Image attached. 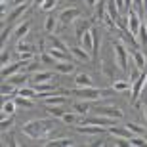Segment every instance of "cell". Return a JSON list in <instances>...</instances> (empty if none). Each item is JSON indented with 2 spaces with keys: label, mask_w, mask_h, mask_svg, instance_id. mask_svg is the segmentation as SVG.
I'll return each instance as SVG.
<instances>
[{
  "label": "cell",
  "mask_w": 147,
  "mask_h": 147,
  "mask_svg": "<svg viewBox=\"0 0 147 147\" xmlns=\"http://www.w3.org/2000/svg\"><path fill=\"white\" fill-rule=\"evenodd\" d=\"M50 128H54V120H31L23 126V134L31 140H40Z\"/></svg>",
  "instance_id": "6da1fadb"
},
{
  "label": "cell",
  "mask_w": 147,
  "mask_h": 147,
  "mask_svg": "<svg viewBox=\"0 0 147 147\" xmlns=\"http://www.w3.org/2000/svg\"><path fill=\"white\" fill-rule=\"evenodd\" d=\"M115 57H117V65L122 73H128L130 71V65H128V61H130V52L126 48V44L122 42H115Z\"/></svg>",
  "instance_id": "7a4b0ae2"
},
{
  "label": "cell",
  "mask_w": 147,
  "mask_h": 147,
  "mask_svg": "<svg viewBox=\"0 0 147 147\" xmlns=\"http://www.w3.org/2000/svg\"><path fill=\"white\" fill-rule=\"evenodd\" d=\"M71 94H73V96H78L80 99H86V101L103 98V90H96L94 86H88V88H78V86H76Z\"/></svg>",
  "instance_id": "3957f363"
},
{
  "label": "cell",
  "mask_w": 147,
  "mask_h": 147,
  "mask_svg": "<svg viewBox=\"0 0 147 147\" xmlns=\"http://www.w3.org/2000/svg\"><path fill=\"white\" fill-rule=\"evenodd\" d=\"M94 111H96V115H103V117H109V119H117V120L124 119V113L117 107H111V105H98Z\"/></svg>",
  "instance_id": "277c9868"
},
{
  "label": "cell",
  "mask_w": 147,
  "mask_h": 147,
  "mask_svg": "<svg viewBox=\"0 0 147 147\" xmlns=\"http://www.w3.org/2000/svg\"><path fill=\"white\" fill-rule=\"evenodd\" d=\"M29 61H16V63H8V65H4L2 67V76H4V78H10L11 75H16V73H19V69H21V67H25L27 65Z\"/></svg>",
  "instance_id": "5b68a950"
},
{
  "label": "cell",
  "mask_w": 147,
  "mask_h": 147,
  "mask_svg": "<svg viewBox=\"0 0 147 147\" xmlns=\"http://www.w3.org/2000/svg\"><path fill=\"white\" fill-rule=\"evenodd\" d=\"M126 19H128V29H130L134 34H138V29H140V25H142V21H140V16H138L136 10H128L126 11Z\"/></svg>",
  "instance_id": "8992f818"
},
{
  "label": "cell",
  "mask_w": 147,
  "mask_h": 147,
  "mask_svg": "<svg viewBox=\"0 0 147 147\" xmlns=\"http://www.w3.org/2000/svg\"><path fill=\"white\" fill-rule=\"evenodd\" d=\"M78 16H80V11L76 10V8H67V10L61 11V16L57 17L63 25H69V23H73L75 19H78Z\"/></svg>",
  "instance_id": "52a82bcc"
},
{
  "label": "cell",
  "mask_w": 147,
  "mask_h": 147,
  "mask_svg": "<svg viewBox=\"0 0 147 147\" xmlns=\"http://www.w3.org/2000/svg\"><path fill=\"white\" fill-rule=\"evenodd\" d=\"M145 84H147V75H145V73H142V76H140V78L134 82V86H132V101H136V99L142 96Z\"/></svg>",
  "instance_id": "ba28073f"
},
{
  "label": "cell",
  "mask_w": 147,
  "mask_h": 147,
  "mask_svg": "<svg viewBox=\"0 0 147 147\" xmlns=\"http://www.w3.org/2000/svg\"><path fill=\"white\" fill-rule=\"evenodd\" d=\"M76 130L80 134H86V136H98V134H103V126H98V124H82V126H76Z\"/></svg>",
  "instance_id": "9c48e42d"
},
{
  "label": "cell",
  "mask_w": 147,
  "mask_h": 147,
  "mask_svg": "<svg viewBox=\"0 0 147 147\" xmlns=\"http://www.w3.org/2000/svg\"><path fill=\"white\" fill-rule=\"evenodd\" d=\"M55 71L57 73H63V75H71L75 73V63L73 61H55Z\"/></svg>",
  "instance_id": "30bf717a"
},
{
  "label": "cell",
  "mask_w": 147,
  "mask_h": 147,
  "mask_svg": "<svg viewBox=\"0 0 147 147\" xmlns=\"http://www.w3.org/2000/svg\"><path fill=\"white\" fill-rule=\"evenodd\" d=\"M75 84L78 88H88V86H94V80H92V76L86 75V73H78L75 76Z\"/></svg>",
  "instance_id": "8fae6325"
},
{
  "label": "cell",
  "mask_w": 147,
  "mask_h": 147,
  "mask_svg": "<svg viewBox=\"0 0 147 147\" xmlns=\"http://www.w3.org/2000/svg\"><path fill=\"white\" fill-rule=\"evenodd\" d=\"M109 132L113 134V136H117V138H126V140H130V138L134 136V132H132L128 126H126V128H120V126H111Z\"/></svg>",
  "instance_id": "7c38bea8"
},
{
  "label": "cell",
  "mask_w": 147,
  "mask_h": 147,
  "mask_svg": "<svg viewBox=\"0 0 147 147\" xmlns=\"http://www.w3.org/2000/svg\"><path fill=\"white\" fill-rule=\"evenodd\" d=\"M90 19H78L76 21V25H75V31H76V38L80 40L82 38V34L86 33V31H90Z\"/></svg>",
  "instance_id": "4fadbf2b"
},
{
  "label": "cell",
  "mask_w": 147,
  "mask_h": 147,
  "mask_svg": "<svg viewBox=\"0 0 147 147\" xmlns=\"http://www.w3.org/2000/svg\"><path fill=\"white\" fill-rule=\"evenodd\" d=\"M69 52H71V54L75 55L78 61H90V59H92V55L88 54L84 48H78V46H73V48H69Z\"/></svg>",
  "instance_id": "5bb4252c"
},
{
  "label": "cell",
  "mask_w": 147,
  "mask_h": 147,
  "mask_svg": "<svg viewBox=\"0 0 147 147\" xmlns=\"http://www.w3.org/2000/svg\"><path fill=\"white\" fill-rule=\"evenodd\" d=\"M132 61H134V65L136 67H140V69H145V65H147V59H145V55L140 52V50H132Z\"/></svg>",
  "instance_id": "9a60e30c"
},
{
  "label": "cell",
  "mask_w": 147,
  "mask_h": 147,
  "mask_svg": "<svg viewBox=\"0 0 147 147\" xmlns=\"http://www.w3.org/2000/svg\"><path fill=\"white\" fill-rule=\"evenodd\" d=\"M44 145H52V147H71L75 145V142L73 140H69V138H59V140H48V142H42Z\"/></svg>",
  "instance_id": "2e32d148"
},
{
  "label": "cell",
  "mask_w": 147,
  "mask_h": 147,
  "mask_svg": "<svg viewBox=\"0 0 147 147\" xmlns=\"http://www.w3.org/2000/svg\"><path fill=\"white\" fill-rule=\"evenodd\" d=\"M44 103L48 105H65L67 103V98H63V96H57V94H50L48 98H44Z\"/></svg>",
  "instance_id": "e0dca14e"
},
{
  "label": "cell",
  "mask_w": 147,
  "mask_h": 147,
  "mask_svg": "<svg viewBox=\"0 0 147 147\" xmlns=\"http://www.w3.org/2000/svg\"><path fill=\"white\" fill-rule=\"evenodd\" d=\"M25 11H27V4H19V6H16V10H13L10 16H8V21L13 23L16 19H19V17H21Z\"/></svg>",
  "instance_id": "ac0fdd59"
},
{
  "label": "cell",
  "mask_w": 147,
  "mask_h": 147,
  "mask_svg": "<svg viewBox=\"0 0 147 147\" xmlns=\"http://www.w3.org/2000/svg\"><path fill=\"white\" fill-rule=\"evenodd\" d=\"M46 80H54V76H52V73H50V71H38V73H34V76H33L34 84H40V82H46Z\"/></svg>",
  "instance_id": "d6986e66"
},
{
  "label": "cell",
  "mask_w": 147,
  "mask_h": 147,
  "mask_svg": "<svg viewBox=\"0 0 147 147\" xmlns=\"http://www.w3.org/2000/svg\"><path fill=\"white\" fill-rule=\"evenodd\" d=\"M13 99H16V103L19 105V107H25V109H34V103H33V99H31V98H23V96H19V94H17Z\"/></svg>",
  "instance_id": "ffe728a7"
},
{
  "label": "cell",
  "mask_w": 147,
  "mask_h": 147,
  "mask_svg": "<svg viewBox=\"0 0 147 147\" xmlns=\"http://www.w3.org/2000/svg\"><path fill=\"white\" fill-rule=\"evenodd\" d=\"M48 52H50V55H52V57H54L55 61H69V55H67V52H63V50L50 48Z\"/></svg>",
  "instance_id": "44dd1931"
},
{
  "label": "cell",
  "mask_w": 147,
  "mask_h": 147,
  "mask_svg": "<svg viewBox=\"0 0 147 147\" xmlns=\"http://www.w3.org/2000/svg\"><path fill=\"white\" fill-rule=\"evenodd\" d=\"M29 29H31V23H29V21H23L21 25H17V27H16V31H13V33H16L17 38H23V36H27V34H29Z\"/></svg>",
  "instance_id": "7402d4cb"
},
{
  "label": "cell",
  "mask_w": 147,
  "mask_h": 147,
  "mask_svg": "<svg viewBox=\"0 0 147 147\" xmlns=\"http://www.w3.org/2000/svg\"><path fill=\"white\" fill-rule=\"evenodd\" d=\"M8 80H10L13 86L21 88V86H25V82H27V75H19V73H16V75H11Z\"/></svg>",
  "instance_id": "603a6c76"
},
{
  "label": "cell",
  "mask_w": 147,
  "mask_h": 147,
  "mask_svg": "<svg viewBox=\"0 0 147 147\" xmlns=\"http://www.w3.org/2000/svg\"><path fill=\"white\" fill-rule=\"evenodd\" d=\"M48 44H50V48H57V50H63V52H67V46L61 42L57 36H54L52 33H50V36H48Z\"/></svg>",
  "instance_id": "cb8c5ba5"
},
{
  "label": "cell",
  "mask_w": 147,
  "mask_h": 147,
  "mask_svg": "<svg viewBox=\"0 0 147 147\" xmlns=\"http://www.w3.org/2000/svg\"><path fill=\"white\" fill-rule=\"evenodd\" d=\"M136 38H138V42H140V46H145V44H147V27H145V23L140 25Z\"/></svg>",
  "instance_id": "d4e9b609"
},
{
  "label": "cell",
  "mask_w": 147,
  "mask_h": 147,
  "mask_svg": "<svg viewBox=\"0 0 147 147\" xmlns=\"http://www.w3.org/2000/svg\"><path fill=\"white\" fill-rule=\"evenodd\" d=\"M17 52H34V46L29 40H25V36L19 38V42H17Z\"/></svg>",
  "instance_id": "484cf974"
},
{
  "label": "cell",
  "mask_w": 147,
  "mask_h": 147,
  "mask_svg": "<svg viewBox=\"0 0 147 147\" xmlns=\"http://www.w3.org/2000/svg\"><path fill=\"white\" fill-rule=\"evenodd\" d=\"M17 94H19V96H23V98H31V99H36V90H34V88L21 86L19 90H17Z\"/></svg>",
  "instance_id": "4316f807"
},
{
  "label": "cell",
  "mask_w": 147,
  "mask_h": 147,
  "mask_svg": "<svg viewBox=\"0 0 147 147\" xmlns=\"http://www.w3.org/2000/svg\"><path fill=\"white\" fill-rule=\"evenodd\" d=\"M55 27H57V19L52 16L46 17V21H44V29H46V33H54Z\"/></svg>",
  "instance_id": "83f0119b"
},
{
  "label": "cell",
  "mask_w": 147,
  "mask_h": 147,
  "mask_svg": "<svg viewBox=\"0 0 147 147\" xmlns=\"http://www.w3.org/2000/svg\"><path fill=\"white\" fill-rule=\"evenodd\" d=\"M40 61H42V65H55V59L50 55L48 50H40Z\"/></svg>",
  "instance_id": "f1b7e54d"
},
{
  "label": "cell",
  "mask_w": 147,
  "mask_h": 147,
  "mask_svg": "<svg viewBox=\"0 0 147 147\" xmlns=\"http://www.w3.org/2000/svg\"><path fill=\"white\" fill-rule=\"evenodd\" d=\"M73 109H75V113H78V115H84V113H88V109H90V105L86 103V99H82V101H76V103L73 105Z\"/></svg>",
  "instance_id": "f546056e"
},
{
  "label": "cell",
  "mask_w": 147,
  "mask_h": 147,
  "mask_svg": "<svg viewBox=\"0 0 147 147\" xmlns=\"http://www.w3.org/2000/svg\"><path fill=\"white\" fill-rule=\"evenodd\" d=\"M54 86H55V82L46 80V82H40V84H34V90H36V92H50Z\"/></svg>",
  "instance_id": "4dcf8cb0"
},
{
  "label": "cell",
  "mask_w": 147,
  "mask_h": 147,
  "mask_svg": "<svg viewBox=\"0 0 147 147\" xmlns=\"http://www.w3.org/2000/svg\"><path fill=\"white\" fill-rule=\"evenodd\" d=\"M40 63H42L40 59H38V61L36 59H31L27 65H25V71H27V73H38V71H40Z\"/></svg>",
  "instance_id": "1f68e13d"
},
{
  "label": "cell",
  "mask_w": 147,
  "mask_h": 147,
  "mask_svg": "<svg viewBox=\"0 0 147 147\" xmlns=\"http://www.w3.org/2000/svg\"><path fill=\"white\" fill-rule=\"evenodd\" d=\"M113 90L115 92H126V90H130V82L117 80V82H113Z\"/></svg>",
  "instance_id": "d6a6232c"
},
{
  "label": "cell",
  "mask_w": 147,
  "mask_h": 147,
  "mask_svg": "<svg viewBox=\"0 0 147 147\" xmlns=\"http://www.w3.org/2000/svg\"><path fill=\"white\" fill-rule=\"evenodd\" d=\"M128 128H130L132 132H134V134H138V136H143V138H147V130L145 128H142V126H138L136 122H128Z\"/></svg>",
  "instance_id": "836d02e7"
},
{
  "label": "cell",
  "mask_w": 147,
  "mask_h": 147,
  "mask_svg": "<svg viewBox=\"0 0 147 147\" xmlns=\"http://www.w3.org/2000/svg\"><path fill=\"white\" fill-rule=\"evenodd\" d=\"M61 120L65 122V124H75L76 120H78V113H63V117H61Z\"/></svg>",
  "instance_id": "e575fe53"
},
{
  "label": "cell",
  "mask_w": 147,
  "mask_h": 147,
  "mask_svg": "<svg viewBox=\"0 0 147 147\" xmlns=\"http://www.w3.org/2000/svg\"><path fill=\"white\" fill-rule=\"evenodd\" d=\"M16 88L17 86H13L10 80H4V84H2V96H11V94L16 92Z\"/></svg>",
  "instance_id": "d590c367"
},
{
  "label": "cell",
  "mask_w": 147,
  "mask_h": 147,
  "mask_svg": "<svg viewBox=\"0 0 147 147\" xmlns=\"http://www.w3.org/2000/svg\"><path fill=\"white\" fill-rule=\"evenodd\" d=\"M11 122H13V115L2 117V122H0V126H2V132H6V130H8V128L11 126Z\"/></svg>",
  "instance_id": "8d00e7d4"
},
{
  "label": "cell",
  "mask_w": 147,
  "mask_h": 147,
  "mask_svg": "<svg viewBox=\"0 0 147 147\" xmlns=\"http://www.w3.org/2000/svg\"><path fill=\"white\" fill-rule=\"evenodd\" d=\"M48 113L50 115H54V117H63V113H65V111L61 109V105H50V109H48Z\"/></svg>",
  "instance_id": "74e56055"
},
{
  "label": "cell",
  "mask_w": 147,
  "mask_h": 147,
  "mask_svg": "<svg viewBox=\"0 0 147 147\" xmlns=\"http://www.w3.org/2000/svg\"><path fill=\"white\" fill-rule=\"evenodd\" d=\"M55 6H57V0H46V2H44L42 6H40V8H42L44 11H52L55 8Z\"/></svg>",
  "instance_id": "f35d334b"
},
{
  "label": "cell",
  "mask_w": 147,
  "mask_h": 147,
  "mask_svg": "<svg viewBox=\"0 0 147 147\" xmlns=\"http://www.w3.org/2000/svg\"><path fill=\"white\" fill-rule=\"evenodd\" d=\"M115 4H117V8H119L120 13H126V11H128V6H126L124 0H115Z\"/></svg>",
  "instance_id": "ab89813d"
},
{
  "label": "cell",
  "mask_w": 147,
  "mask_h": 147,
  "mask_svg": "<svg viewBox=\"0 0 147 147\" xmlns=\"http://www.w3.org/2000/svg\"><path fill=\"white\" fill-rule=\"evenodd\" d=\"M19 59L21 61H31L33 59V52H19Z\"/></svg>",
  "instance_id": "60d3db41"
},
{
  "label": "cell",
  "mask_w": 147,
  "mask_h": 147,
  "mask_svg": "<svg viewBox=\"0 0 147 147\" xmlns=\"http://www.w3.org/2000/svg\"><path fill=\"white\" fill-rule=\"evenodd\" d=\"M13 143H16V142H13V138H11V136H6V134L2 136V145H13Z\"/></svg>",
  "instance_id": "b9f144b4"
},
{
  "label": "cell",
  "mask_w": 147,
  "mask_h": 147,
  "mask_svg": "<svg viewBox=\"0 0 147 147\" xmlns=\"http://www.w3.org/2000/svg\"><path fill=\"white\" fill-rule=\"evenodd\" d=\"M8 61H10V54H8V52H2V65H8Z\"/></svg>",
  "instance_id": "7bdbcfd3"
},
{
  "label": "cell",
  "mask_w": 147,
  "mask_h": 147,
  "mask_svg": "<svg viewBox=\"0 0 147 147\" xmlns=\"http://www.w3.org/2000/svg\"><path fill=\"white\" fill-rule=\"evenodd\" d=\"M8 36H10V29H4V31H2V44H6Z\"/></svg>",
  "instance_id": "ee69618b"
},
{
  "label": "cell",
  "mask_w": 147,
  "mask_h": 147,
  "mask_svg": "<svg viewBox=\"0 0 147 147\" xmlns=\"http://www.w3.org/2000/svg\"><path fill=\"white\" fill-rule=\"evenodd\" d=\"M90 145H105V140H98V142H90Z\"/></svg>",
  "instance_id": "f6af8a7d"
},
{
  "label": "cell",
  "mask_w": 147,
  "mask_h": 147,
  "mask_svg": "<svg viewBox=\"0 0 147 147\" xmlns=\"http://www.w3.org/2000/svg\"><path fill=\"white\" fill-rule=\"evenodd\" d=\"M86 4H88V6H90V8H94V6L98 4V0H86Z\"/></svg>",
  "instance_id": "bcb514c9"
},
{
  "label": "cell",
  "mask_w": 147,
  "mask_h": 147,
  "mask_svg": "<svg viewBox=\"0 0 147 147\" xmlns=\"http://www.w3.org/2000/svg\"><path fill=\"white\" fill-rule=\"evenodd\" d=\"M134 2H136L138 8H143V0H134Z\"/></svg>",
  "instance_id": "7dc6e473"
},
{
  "label": "cell",
  "mask_w": 147,
  "mask_h": 147,
  "mask_svg": "<svg viewBox=\"0 0 147 147\" xmlns=\"http://www.w3.org/2000/svg\"><path fill=\"white\" fill-rule=\"evenodd\" d=\"M13 4L19 6V4H25V0H13Z\"/></svg>",
  "instance_id": "c3c4849f"
},
{
  "label": "cell",
  "mask_w": 147,
  "mask_h": 147,
  "mask_svg": "<svg viewBox=\"0 0 147 147\" xmlns=\"http://www.w3.org/2000/svg\"><path fill=\"white\" fill-rule=\"evenodd\" d=\"M44 2H46V0H34V4H36V6H42Z\"/></svg>",
  "instance_id": "681fc988"
},
{
  "label": "cell",
  "mask_w": 147,
  "mask_h": 147,
  "mask_svg": "<svg viewBox=\"0 0 147 147\" xmlns=\"http://www.w3.org/2000/svg\"><path fill=\"white\" fill-rule=\"evenodd\" d=\"M143 8H145V10H147V0H143Z\"/></svg>",
  "instance_id": "f907efd6"
},
{
  "label": "cell",
  "mask_w": 147,
  "mask_h": 147,
  "mask_svg": "<svg viewBox=\"0 0 147 147\" xmlns=\"http://www.w3.org/2000/svg\"><path fill=\"white\" fill-rule=\"evenodd\" d=\"M143 23H145V27H147V16H145V21H143Z\"/></svg>",
  "instance_id": "816d5d0a"
},
{
  "label": "cell",
  "mask_w": 147,
  "mask_h": 147,
  "mask_svg": "<svg viewBox=\"0 0 147 147\" xmlns=\"http://www.w3.org/2000/svg\"><path fill=\"white\" fill-rule=\"evenodd\" d=\"M145 88H147V84H145Z\"/></svg>",
  "instance_id": "f5cc1de1"
}]
</instances>
